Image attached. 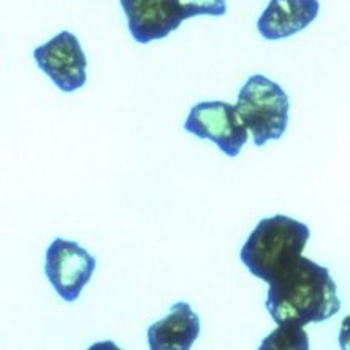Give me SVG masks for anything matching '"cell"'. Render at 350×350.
I'll list each match as a JSON object with an SVG mask.
<instances>
[{
	"label": "cell",
	"mask_w": 350,
	"mask_h": 350,
	"mask_svg": "<svg viewBox=\"0 0 350 350\" xmlns=\"http://www.w3.org/2000/svg\"><path fill=\"white\" fill-rule=\"evenodd\" d=\"M319 12V0H269L258 18L257 31L265 40L278 42L311 26Z\"/></svg>",
	"instance_id": "cell-8"
},
{
	"label": "cell",
	"mask_w": 350,
	"mask_h": 350,
	"mask_svg": "<svg viewBox=\"0 0 350 350\" xmlns=\"http://www.w3.org/2000/svg\"><path fill=\"white\" fill-rule=\"evenodd\" d=\"M184 21L197 16H224L227 0H172Z\"/></svg>",
	"instance_id": "cell-11"
},
{
	"label": "cell",
	"mask_w": 350,
	"mask_h": 350,
	"mask_svg": "<svg viewBox=\"0 0 350 350\" xmlns=\"http://www.w3.org/2000/svg\"><path fill=\"white\" fill-rule=\"evenodd\" d=\"M339 347L342 350H350V316L342 320L339 329Z\"/></svg>",
	"instance_id": "cell-12"
},
{
	"label": "cell",
	"mask_w": 350,
	"mask_h": 350,
	"mask_svg": "<svg viewBox=\"0 0 350 350\" xmlns=\"http://www.w3.org/2000/svg\"><path fill=\"white\" fill-rule=\"evenodd\" d=\"M268 284L267 309L278 325L288 322L306 327L328 320L341 309L328 268L303 255Z\"/></svg>",
	"instance_id": "cell-1"
},
{
	"label": "cell",
	"mask_w": 350,
	"mask_h": 350,
	"mask_svg": "<svg viewBox=\"0 0 350 350\" xmlns=\"http://www.w3.org/2000/svg\"><path fill=\"white\" fill-rule=\"evenodd\" d=\"M97 267L96 257L78 243L56 238L46 251L44 273L48 281L65 301H77L81 290L91 281Z\"/></svg>",
	"instance_id": "cell-5"
},
{
	"label": "cell",
	"mask_w": 350,
	"mask_h": 350,
	"mask_svg": "<svg viewBox=\"0 0 350 350\" xmlns=\"http://www.w3.org/2000/svg\"><path fill=\"white\" fill-rule=\"evenodd\" d=\"M258 350H309V336L304 327L281 323L263 339Z\"/></svg>",
	"instance_id": "cell-10"
},
{
	"label": "cell",
	"mask_w": 350,
	"mask_h": 350,
	"mask_svg": "<svg viewBox=\"0 0 350 350\" xmlns=\"http://www.w3.org/2000/svg\"><path fill=\"white\" fill-rule=\"evenodd\" d=\"M184 129L195 137L216 143L228 157H237L249 139L234 105L221 100L200 102L192 107Z\"/></svg>",
	"instance_id": "cell-4"
},
{
	"label": "cell",
	"mask_w": 350,
	"mask_h": 350,
	"mask_svg": "<svg viewBox=\"0 0 350 350\" xmlns=\"http://www.w3.org/2000/svg\"><path fill=\"white\" fill-rule=\"evenodd\" d=\"M234 108L244 127L252 135L255 146H263L269 139H279L286 133L288 96L278 83L263 75H252L244 83Z\"/></svg>",
	"instance_id": "cell-3"
},
{
	"label": "cell",
	"mask_w": 350,
	"mask_h": 350,
	"mask_svg": "<svg viewBox=\"0 0 350 350\" xmlns=\"http://www.w3.org/2000/svg\"><path fill=\"white\" fill-rule=\"evenodd\" d=\"M129 31L137 43L146 44L178 31L184 19L172 0H119Z\"/></svg>",
	"instance_id": "cell-7"
},
{
	"label": "cell",
	"mask_w": 350,
	"mask_h": 350,
	"mask_svg": "<svg viewBox=\"0 0 350 350\" xmlns=\"http://www.w3.org/2000/svg\"><path fill=\"white\" fill-rule=\"evenodd\" d=\"M309 237L308 225L292 217L278 214L263 219L244 243L241 260L255 278L271 282L303 254Z\"/></svg>",
	"instance_id": "cell-2"
},
{
	"label": "cell",
	"mask_w": 350,
	"mask_h": 350,
	"mask_svg": "<svg viewBox=\"0 0 350 350\" xmlns=\"http://www.w3.org/2000/svg\"><path fill=\"white\" fill-rule=\"evenodd\" d=\"M200 334V319L187 303H174L168 316L148 329L149 350H191Z\"/></svg>",
	"instance_id": "cell-9"
},
{
	"label": "cell",
	"mask_w": 350,
	"mask_h": 350,
	"mask_svg": "<svg viewBox=\"0 0 350 350\" xmlns=\"http://www.w3.org/2000/svg\"><path fill=\"white\" fill-rule=\"evenodd\" d=\"M88 350H122V349L118 347L113 341H102V342L92 344V346Z\"/></svg>",
	"instance_id": "cell-13"
},
{
	"label": "cell",
	"mask_w": 350,
	"mask_h": 350,
	"mask_svg": "<svg viewBox=\"0 0 350 350\" xmlns=\"http://www.w3.org/2000/svg\"><path fill=\"white\" fill-rule=\"evenodd\" d=\"M35 62L62 92H75L88 81V57L72 32L64 31L35 48Z\"/></svg>",
	"instance_id": "cell-6"
}]
</instances>
